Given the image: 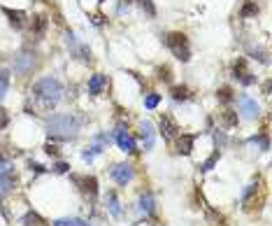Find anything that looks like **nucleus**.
<instances>
[{"label": "nucleus", "instance_id": "nucleus-1", "mask_svg": "<svg viewBox=\"0 0 272 226\" xmlns=\"http://www.w3.org/2000/svg\"><path fill=\"white\" fill-rule=\"evenodd\" d=\"M47 133L52 138L72 140V138H77V133H79V122L72 114H54V117L47 119Z\"/></svg>", "mask_w": 272, "mask_h": 226}, {"label": "nucleus", "instance_id": "nucleus-2", "mask_svg": "<svg viewBox=\"0 0 272 226\" xmlns=\"http://www.w3.org/2000/svg\"><path fill=\"white\" fill-rule=\"evenodd\" d=\"M33 96L40 98L44 105H56L63 98V84L54 77H42L33 87Z\"/></svg>", "mask_w": 272, "mask_h": 226}, {"label": "nucleus", "instance_id": "nucleus-3", "mask_svg": "<svg viewBox=\"0 0 272 226\" xmlns=\"http://www.w3.org/2000/svg\"><path fill=\"white\" fill-rule=\"evenodd\" d=\"M165 44H167V49L175 54V59H179V61H184V63L191 59V44H189V37L184 33H167Z\"/></svg>", "mask_w": 272, "mask_h": 226}, {"label": "nucleus", "instance_id": "nucleus-4", "mask_svg": "<svg viewBox=\"0 0 272 226\" xmlns=\"http://www.w3.org/2000/svg\"><path fill=\"white\" fill-rule=\"evenodd\" d=\"M72 182L79 184V189L84 192V196H88L91 203L98 198V180L93 175H72Z\"/></svg>", "mask_w": 272, "mask_h": 226}, {"label": "nucleus", "instance_id": "nucleus-5", "mask_svg": "<svg viewBox=\"0 0 272 226\" xmlns=\"http://www.w3.org/2000/svg\"><path fill=\"white\" fill-rule=\"evenodd\" d=\"M109 177L114 180L119 187H126V184L133 182V177H135V168L131 163H116L112 170H109Z\"/></svg>", "mask_w": 272, "mask_h": 226}, {"label": "nucleus", "instance_id": "nucleus-6", "mask_svg": "<svg viewBox=\"0 0 272 226\" xmlns=\"http://www.w3.org/2000/svg\"><path fill=\"white\" fill-rule=\"evenodd\" d=\"M33 68H35V54L28 52V49L19 52L17 59H14V72H19V75H28Z\"/></svg>", "mask_w": 272, "mask_h": 226}, {"label": "nucleus", "instance_id": "nucleus-7", "mask_svg": "<svg viewBox=\"0 0 272 226\" xmlns=\"http://www.w3.org/2000/svg\"><path fill=\"white\" fill-rule=\"evenodd\" d=\"M240 112H242L245 119H256V117L261 114V105L256 103L254 98L240 96Z\"/></svg>", "mask_w": 272, "mask_h": 226}, {"label": "nucleus", "instance_id": "nucleus-8", "mask_svg": "<svg viewBox=\"0 0 272 226\" xmlns=\"http://www.w3.org/2000/svg\"><path fill=\"white\" fill-rule=\"evenodd\" d=\"M233 77L240 79V82H242L245 87H249V84H254V82H256V77L251 75V72H249V70H246L245 59H240V61L233 65Z\"/></svg>", "mask_w": 272, "mask_h": 226}, {"label": "nucleus", "instance_id": "nucleus-9", "mask_svg": "<svg viewBox=\"0 0 272 226\" xmlns=\"http://www.w3.org/2000/svg\"><path fill=\"white\" fill-rule=\"evenodd\" d=\"M158 129H161V133H163L165 138H175V135H179V126L175 124V119H172L170 114H163V117H161Z\"/></svg>", "mask_w": 272, "mask_h": 226}, {"label": "nucleus", "instance_id": "nucleus-10", "mask_svg": "<svg viewBox=\"0 0 272 226\" xmlns=\"http://www.w3.org/2000/svg\"><path fill=\"white\" fill-rule=\"evenodd\" d=\"M116 145H119V149L121 152H126V154H133V152H137V145H135V140L126 133V130H116Z\"/></svg>", "mask_w": 272, "mask_h": 226}, {"label": "nucleus", "instance_id": "nucleus-11", "mask_svg": "<svg viewBox=\"0 0 272 226\" xmlns=\"http://www.w3.org/2000/svg\"><path fill=\"white\" fill-rule=\"evenodd\" d=\"M140 135H142V142H144V149H151L154 147V138H156V130H154V124L151 122H140Z\"/></svg>", "mask_w": 272, "mask_h": 226}, {"label": "nucleus", "instance_id": "nucleus-12", "mask_svg": "<svg viewBox=\"0 0 272 226\" xmlns=\"http://www.w3.org/2000/svg\"><path fill=\"white\" fill-rule=\"evenodd\" d=\"M195 138H198V135H193V133H182L179 140H177V152H179V154H184V157H189V154L193 152Z\"/></svg>", "mask_w": 272, "mask_h": 226}, {"label": "nucleus", "instance_id": "nucleus-13", "mask_svg": "<svg viewBox=\"0 0 272 226\" xmlns=\"http://www.w3.org/2000/svg\"><path fill=\"white\" fill-rule=\"evenodd\" d=\"M2 14L9 19V24H12L14 28H24V24H26V12H21V9L2 7Z\"/></svg>", "mask_w": 272, "mask_h": 226}, {"label": "nucleus", "instance_id": "nucleus-14", "mask_svg": "<svg viewBox=\"0 0 272 226\" xmlns=\"http://www.w3.org/2000/svg\"><path fill=\"white\" fill-rule=\"evenodd\" d=\"M21 222H24V226H49V222H47V219H44L42 215H37L35 210H30V212H26Z\"/></svg>", "mask_w": 272, "mask_h": 226}, {"label": "nucleus", "instance_id": "nucleus-15", "mask_svg": "<svg viewBox=\"0 0 272 226\" xmlns=\"http://www.w3.org/2000/svg\"><path fill=\"white\" fill-rule=\"evenodd\" d=\"M107 79L103 75H93V77L88 79V91H91V96H98V94H103V89H105Z\"/></svg>", "mask_w": 272, "mask_h": 226}, {"label": "nucleus", "instance_id": "nucleus-16", "mask_svg": "<svg viewBox=\"0 0 272 226\" xmlns=\"http://www.w3.org/2000/svg\"><path fill=\"white\" fill-rule=\"evenodd\" d=\"M105 203H107V210H109L114 217H121V203H119V198H116L114 192H107Z\"/></svg>", "mask_w": 272, "mask_h": 226}, {"label": "nucleus", "instance_id": "nucleus-17", "mask_svg": "<svg viewBox=\"0 0 272 226\" xmlns=\"http://www.w3.org/2000/svg\"><path fill=\"white\" fill-rule=\"evenodd\" d=\"M140 210L144 212V215H151V212L156 210V200H154V196H151L149 192L140 196Z\"/></svg>", "mask_w": 272, "mask_h": 226}, {"label": "nucleus", "instance_id": "nucleus-18", "mask_svg": "<svg viewBox=\"0 0 272 226\" xmlns=\"http://www.w3.org/2000/svg\"><path fill=\"white\" fill-rule=\"evenodd\" d=\"M44 28H47V17H33V26H30V33L35 35V40H40L44 35Z\"/></svg>", "mask_w": 272, "mask_h": 226}, {"label": "nucleus", "instance_id": "nucleus-19", "mask_svg": "<svg viewBox=\"0 0 272 226\" xmlns=\"http://www.w3.org/2000/svg\"><path fill=\"white\" fill-rule=\"evenodd\" d=\"M219 117L223 129H235L237 126V112H233V110H223V112H219Z\"/></svg>", "mask_w": 272, "mask_h": 226}, {"label": "nucleus", "instance_id": "nucleus-20", "mask_svg": "<svg viewBox=\"0 0 272 226\" xmlns=\"http://www.w3.org/2000/svg\"><path fill=\"white\" fill-rule=\"evenodd\" d=\"M249 145H256V147H261V152H268L270 149V140L265 133H258V135H251L249 138Z\"/></svg>", "mask_w": 272, "mask_h": 226}, {"label": "nucleus", "instance_id": "nucleus-21", "mask_svg": "<svg viewBox=\"0 0 272 226\" xmlns=\"http://www.w3.org/2000/svg\"><path fill=\"white\" fill-rule=\"evenodd\" d=\"M103 149H105L103 145H91V147H86L84 152H82V159H84L86 163H91V161H93V157H96V154H100Z\"/></svg>", "mask_w": 272, "mask_h": 226}, {"label": "nucleus", "instance_id": "nucleus-22", "mask_svg": "<svg viewBox=\"0 0 272 226\" xmlns=\"http://www.w3.org/2000/svg\"><path fill=\"white\" fill-rule=\"evenodd\" d=\"M54 226H88L84 219H77V217H63V219H56Z\"/></svg>", "mask_w": 272, "mask_h": 226}, {"label": "nucleus", "instance_id": "nucleus-23", "mask_svg": "<svg viewBox=\"0 0 272 226\" xmlns=\"http://www.w3.org/2000/svg\"><path fill=\"white\" fill-rule=\"evenodd\" d=\"M217 98L223 100V103H230V100H235V91L230 87H221L219 91H217Z\"/></svg>", "mask_w": 272, "mask_h": 226}, {"label": "nucleus", "instance_id": "nucleus-24", "mask_svg": "<svg viewBox=\"0 0 272 226\" xmlns=\"http://www.w3.org/2000/svg\"><path fill=\"white\" fill-rule=\"evenodd\" d=\"M170 94H172V98H175V100H189V98H191V91H189L186 87H172V91H170Z\"/></svg>", "mask_w": 272, "mask_h": 226}, {"label": "nucleus", "instance_id": "nucleus-25", "mask_svg": "<svg viewBox=\"0 0 272 226\" xmlns=\"http://www.w3.org/2000/svg\"><path fill=\"white\" fill-rule=\"evenodd\" d=\"M219 157H221V152H219V149H217V152H214V154H212V157L207 159L205 163H200V170H202V173H210L212 168L217 165V161H219Z\"/></svg>", "mask_w": 272, "mask_h": 226}, {"label": "nucleus", "instance_id": "nucleus-26", "mask_svg": "<svg viewBox=\"0 0 272 226\" xmlns=\"http://www.w3.org/2000/svg\"><path fill=\"white\" fill-rule=\"evenodd\" d=\"M7 91H9V75L7 72H0V103L5 100Z\"/></svg>", "mask_w": 272, "mask_h": 226}, {"label": "nucleus", "instance_id": "nucleus-27", "mask_svg": "<svg viewBox=\"0 0 272 226\" xmlns=\"http://www.w3.org/2000/svg\"><path fill=\"white\" fill-rule=\"evenodd\" d=\"M207 222H210L212 226H226V219L221 217L217 210H207Z\"/></svg>", "mask_w": 272, "mask_h": 226}, {"label": "nucleus", "instance_id": "nucleus-28", "mask_svg": "<svg viewBox=\"0 0 272 226\" xmlns=\"http://www.w3.org/2000/svg\"><path fill=\"white\" fill-rule=\"evenodd\" d=\"M158 105H161V96L158 94H149V96L144 98V107L147 110H156Z\"/></svg>", "mask_w": 272, "mask_h": 226}, {"label": "nucleus", "instance_id": "nucleus-29", "mask_svg": "<svg viewBox=\"0 0 272 226\" xmlns=\"http://www.w3.org/2000/svg\"><path fill=\"white\" fill-rule=\"evenodd\" d=\"M251 14H258V5L256 2H246L245 7H242V12H240V17H251Z\"/></svg>", "mask_w": 272, "mask_h": 226}, {"label": "nucleus", "instance_id": "nucleus-30", "mask_svg": "<svg viewBox=\"0 0 272 226\" xmlns=\"http://www.w3.org/2000/svg\"><path fill=\"white\" fill-rule=\"evenodd\" d=\"M137 2H140V7L144 9L149 17H156V7H154V2H151V0H137Z\"/></svg>", "mask_w": 272, "mask_h": 226}, {"label": "nucleus", "instance_id": "nucleus-31", "mask_svg": "<svg viewBox=\"0 0 272 226\" xmlns=\"http://www.w3.org/2000/svg\"><path fill=\"white\" fill-rule=\"evenodd\" d=\"M52 170L56 175H65V173H70V163H65V161H58V163H54Z\"/></svg>", "mask_w": 272, "mask_h": 226}, {"label": "nucleus", "instance_id": "nucleus-32", "mask_svg": "<svg viewBox=\"0 0 272 226\" xmlns=\"http://www.w3.org/2000/svg\"><path fill=\"white\" fill-rule=\"evenodd\" d=\"M7 126H9V114L5 107H0V130L7 129Z\"/></svg>", "mask_w": 272, "mask_h": 226}, {"label": "nucleus", "instance_id": "nucleus-33", "mask_svg": "<svg viewBox=\"0 0 272 226\" xmlns=\"http://www.w3.org/2000/svg\"><path fill=\"white\" fill-rule=\"evenodd\" d=\"M44 152H47L49 157H58V154H61L58 145H52V142H47V145H44Z\"/></svg>", "mask_w": 272, "mask_h": 226}, {"label": "nucleus", "instance_id": "nucleus-34", "mask_svg": "<svg viewBox=\"0 0 272 226\" xmlns=\"http://www.w3.org/2000/svg\"><path fill=\"white\" fill-rule=\"evenodd\" d=\"M158 77L165 79V82H170V70H167V68H158Z\"/></svg>", "mask_w": 272, "mask_h": 226}, {"label": "nucleus", "instance_id": "nucleus-35", "mask_svg": "<svg viewBox=\"0 0 272 226\" xmlns=\"http://www.w3.org/2000/svg\"><path fill=\"white\" fill-rule=\"evenodd\" d=\"M7 170H9V165L5 163V161H0V177H2V175L7 173Z\"/></svg>", "mask_w": 272, "mask_h": 226}, {"label": "nucleus", "instance_id": "nucleus-36", "mask_svg": "<svg viewBox=\"0 0 272 226\" xmlns=\"http://www.w3.org/2000/svg\"><path fill=\"white\" fill-rule=\"evenodd\" d=\"M30 170H35V173H44V168L40 163H30Z\"/></svg>", "mask_w": 272, "mask_h": 226}]
</instances>
